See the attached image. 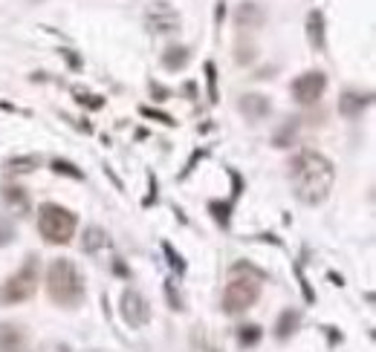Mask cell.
<instances>
[{
	"mask_svg": "<svg viewBox=\"0 0 376 352\" xmlns=\"http://www.w3.org/2000/svg\"><path fill=\"white\" fill-rule=\"evenodd\" d=\"M289 182L304 205H321L336 182V167L318 150H301L289 162Z\"/></svg>",
	"mask_w": 376,
	"mask_h": 352,
	"instance_id": "obj_1",
	"label": "cell"
},
{
	"mask_svg": "<svg viewBox=\"0 0 376 352\" xmlns=\"http://www.w3.org/2000/svg\"><path fill=\"white\" fill-rule=\"evenodd\" d=\"M47 295L53 303L58 306H78L85 300L87 289H85V277L75 269V263L67 257H58L50 263L47 269Z\"/></svg>",
	"mask_w": 376,
	"mask_h": 352,
	"instance_id": "obj_2",
	"label": "cell"
},
{
	"mask_svg": "<svg viewBox=\"0 0 376 352\" xmlns=\"http://www.w3.org/2000/svg\"><path fill=\"white\" fill-rule=\"evenodd\" d=\"M38 231L53 246H67L75 234V214L67 211L64 205L44 202L38 208Z\"/></svg>",
	"mask_w": 376,
	"mask_h": 352,
	"instance_id": "obj_3",
	"label": "cell"
},
{
	"mask_svg": "<svg viewBox=\"0 0 376 352\" xmlns=\"http://www.w3.org/2000/svg\"><path fill=\"white\" fill-rule=\"evenodd\" d=\"M35 292H38V257L29 254L23 260V266L12 277H6L4 283H0V303H4V306H18V303L29 300Z\"/></svg>",
	"mask_w": 376,
	"mask_h": 352,
	"instance_id": "obj_4",
	"label": "cell"
},
{
	"mask_svg": "<svg viewBox=\"0 0 376 352\" xmlns=\"http://www.w3.org/2000/svg\"><path fill=\"white\" fill-rule=\"evenodd\" d=\"M258 297H261V283L255 277H232L223 292V312L229 315L246 312Z\"/></svg>",
	"mask_w": 376,
	"mask_h": 352,
	"instance_id": "obj_5",
	"label": "cell"
},
{
	"mask_svg": "<svg viewBox=\"0 0 376 352\" xmlns=\"http://www.w3.org/2000/svg\"><path fill=\"white\" fill-rule=\"evenodd\" d=\"M289 90H292V99H296L299 104L310 107V104H316L324 96V90H327V75L318 72V70H310V72H304V75H299L296 81H292Z\"/></svg>",
	"mask_w": 376,
	"mask_h": 352,
	"instance_id": "obj_6",
	"label": "cell"
},
{
	"mask_svg": "<svg viewBox=\"0 0 376 352\" xmlns=\"http://www.w3.org/2000/svg\"><path fill=\"white\" fill-rule=\"evenodd\" d=\"M122 318H124V324L134 326V329L145 326L151 321V306H148V300L136 289H124V295H122Z\"/></svg>",
	"mask_w": 376,
	"mask_h": 352,
	"instance_id": "obj_7",
	"label": "cell"
},
{
	"mask_svg": "<svg viewBox=\"0 0 376 352\" xmlns=\"http://www.w3.org/2000/svg\"><path fill=\"white\" fill-rule=\"evenodd\" d=\"M145 23H148V29L156 32V35H168V32H174V29L180 26V15L174 12L171 4L159 0V4L148 6V12H145Z\"/></svg>",
	"mask_w": 376,
	"mask_h": 352,
	"instance_id": "obj_8",
	"label": "cell"
},
{
	"mask_svg": "<svg viewBox=\"0 0 376 352\" xmlns=\"http://www.w3.org/2000/svg\"><path fill=\"white\" fill-rule=\"evenodd\" d=\"M237 107H240V113H243L249 121H261V119H267V116L272 113L269 99L261 96V93H249V96H243V99L237 101Z\"/></svg>",
	"mask_w": 376,
	"mask_h": 352,
	"instance_id": "obj_9",
	"label": "cell"
},
{
	"mask_svg": "<svg viewBox=\"0 0 376 352\" xmlns=\"http://www.w3.org/2000/svg\"><path fill=\"white\" fill-rule=\"evenodd\" d=\"M26 349V335L23 326L18 324H0V352H23Z\"/></svg>",
	"mask_w": 376,
	"mask_h": 352,
	"instance_id": "obj_10",
	"label": "cell"
},
{
	"mask_svg": "<svg viewBox=\"0 0 376 352\" xmlns=\"http://www.w3.org/2000/svg\"><path fill=\"white\" fill-rule=\"evenodd\" d=\"M264 21H267V15H264V9L258 6V4H240L237 6V12H235V23L243 29H258V26H264Z\"/></svg>",
	"mask_w": 376,
	"mask_h": 352,
	"instance_id": "obj_11",
	"label": "cell"
},
{
	"mask_svg": "<svg viewBox=\"0 0 376 352\" xmlns=\"http://www.w3.org/2000/svg\"><path fill=\"white\" fill-rule=\"evenodd\" d=\"M367 104H370V93H345L339 99V113L348 119H359Z\"/></svg>",
	"mask_w": 376,
	"mask_h": 352,
	"instance_id": "obj_12",
	"label": "cell"
},
{
	"mask_svg": "<svg viewBox=\"0 0 376 352\" xmlns=\"http://www.w3.org/2000/svg\"><path fill=\"white\" fill-rule=\"evenodd\" d=\"M102 248H110V237H107V231L99 229V226L87 229V231H85V240H81V251H85V254H99Z\"/></svg>",
	"mask_w": 376,
	"mask_h": 352,
	"instance_id": "obj_13",
	"label": "cell"
},
{
	"mask_svg": "<svg viewBox=\"0 0 376 352\" xmlns=\"http://www.w3.org/2000/svg\"><path fill=\"white\" fill-rule=\"evenodd\" d=\"M307 35L316 50H324V15L321 12H310L307 15Z\"/></svg>",
	"mask_w": 376,
	"mask_h": 352,
	"instance_id": "obj_14",
	"label": "cell"
},
{
	"mask_svg": "<svg viewBox=\"0 0 376 352\" xmlns=\"http://www.w3.org/2000/svg\"><path fill=\"white\" fill-rule=\"evenodd\" d=\"M188 61H191L188 47H168V50H165V55H162V67L165 70H183Z\"/></svg>",
	"mask_w": 376,
	"mask_h": 352,
	"instance_id": "obj_15",
	"label": "cell"
},
{
	"mask_svg": "<svg viewBox=\"0 0 376 352\" xmlns=\"http://www.w3.org/2000/svg\"><path fill=\"white\" fill-rule=\"evenodd\" d=\"M299 321H301V315H299V312H292V309L281 312V318H278V324H275V335H278L281 341H284V338H289L292 332H296Z\"/></svg>",
	"mask_w": 376,
	"mask_h": 352,
	"instance_id": "obj_16",
	"label": "cell"
},
{
	"mask_svg": "<svg viewBox=\"0 0 376 352\" xmlns=\"http://www.w3.org/2000/svg\"><path fill=\"white\" fill-rule=\"evenodd\" d=\"M35 167H41V156H35V153H29V156H15V159L6 162V170H9V173H29V170H35Z\"/></svg>",
	"mask_w": 376,
	"mask_h": 352,
	"instance_id": "obj_17",
	"label": "cell"
},
{
	"mask_svg": "<svg viewBox=\"0 0 376 352\" xmlns=\"http://www.w3.org/2000/svg\"><path fill=\"white\" fill-rule=\"evenodd\" d=\"M296 133H299V119H289L278 133H275V139H272V145L275 148H289L292 142H296Z\"/></svg>",
	"mask_w": 376,
	"mask_h": 352,
	"instance_id": "obj_18",
	"label": "cell"
},
{
	"mask_svg": "<svg viewBox=\"0 0 376 352\" xmlns=\"http://www.w3.org/2000/svg\"><path fill=\"white\" fill-rule=\"evenodd\" d=\"M4 199H6V205L9 208H15V211H29V197H26V191L23 188H4Z\"/></svg>",
	"mask_w": 376,
	"mask_h": 352,
	"instance_id": "obj_19",
	"label": "cell"
},
{
	"mask_svg": "<svg viewBox=\"0 0 376 352\" xmlns=\"http://www.w3.org/2000/svg\"><path fill=\"white\" fill-rule=\"evenodd\" d=\"M237 341H240L243 346H255V343L261 341V326H255V324L240 326V329H237Z\"/></svg>",
	"mask_w": 376,
	"mask_h": 352,
	"instance_id": "obj_20",
	"label": "cell"
},
{
	"mask_svg": "<svg viewBox=\"0 0 376 352\" xmlns=\"http://www.w3.org/2000/svg\"><path fill=\"white\" fill-rule=\"evenodd\" d=\"M53 170L55 173H64V176H72V180H85V173H81L72 162H64V159H55L53 162Z\"/></svg>",
	"mask_w": 376,
	"mask_h": 352,
	"instance_id": "obj_21",
	"label": "cell"
},
{
	"mask_svg": "<svg viewBox=\"0 0 376 352\" xmlns=\"http://www.w3.org/2000/svg\"><path fill=\"white\" fill-rule=\"evenodd\" d=\"M205 75H208V99L217 101V70H215L212 61L205 64Z\"/></svg>",
	"mask_w": 376,
	"mask_h": 352,
	"instance_id": "obj_22",
	"label": "cell"
},
{
	"mask_svg": "<svg viewBox=\"0 0 376 352\" xmlns=\"http://www.w3.org/2000/svg\"><path fill=\"white\" fill-rule=\"evenodd\" d=\"M208 208H212V211H215V219H217V223H220V226H229V205H220V202H212V205H208Z\"/></svg>",
	"mask_w": 376,
	"mask_h": 352,
	"instance_id": "obj_23",
	"label": "cell"
},
{
	"mask_svg": "<svg viewBox=\"0 0 376 352\" xmlns=\"http://www.w3.org/2000/svg\"><path fill=\"white\" fill-rule=\"evenodd\" d=\"M142 116H148V119H156V121L168 124V127H171V124H177V121H174L168 113H159V110H151V107H142Z\"/></svg>",
	"mask_w": 376,
	"mask_h": 352,
	"instance_id": "obj_24",
	"label": "cell"
},
{
	"mask_svg": "<svg viewBox=\"0 0 376 352\" xmlns=\"http://www.w3.org/2000/svg\"><path fill=\"white\" fill-rule=\"evenodd\" d=\"M162 248H165V254H168V263H171V266H174V269H177V272H183V269H186V263H183V260H180V254H177V251H174V248H171V246H168V243H165V246H162Z\"/></svg>",
	"mask_w": 376,
	"mask_h": 352,
	"instance_id": "obj_25",
	"label": "cell"
},
{
	"mask_svg": "<svg viewBox=\"0 0 376 352\" xmlns=\"http://www.w3.org/2000/svg\"><path fill=\"white\" fill-rule=\"evenodd\" d=\"M165 295H168L171 309H183V300H180V295L174 292V286H171V283H165Z\"/></svg>",
	"mask_w": 376,
	"mask_h": 352,
	"instance_id": "obj_26",
	"label": "cell"
},
{
	"mask_svg": "<svg viewBox=\"0 0 376 352\" xmlns=\"http://www.w3.org/2000/svg\"><path fill=\"white\" fill-rule=\"evenodd\" d=\"M12 237H15L12 226H9V223H4V219H0V246H6V243H9Z\"/></svg>",
	"mask_w": 376,
	"mask_h": 352,
	"instance_id": "obj_27",
	"label": "cell"
},
{
	"mask_svg": "<svg viewBox=\"0 0 376 352\" xmlns=\"http://www.w3.org/2000/svg\"><path fill=\"white\" fill-rule=\"evenodd\" d=\"M64 55H67V61H70V64H72V67H78V58H75V55H72V53H70V50H67V53H64Z\"/></svg>",
	"mask_w": 376,
	"mask_h": 352,
	"instance_id": "obj_28",
	"label": "cell"
}]
</instances>
